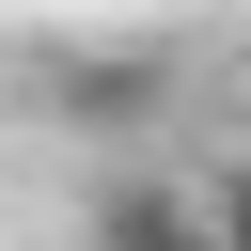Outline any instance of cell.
<instances>
[{"label":"cell","instance_id":"obj_2","mask_svg":"<svg viewBox=\"0 0 251 251\" xmlns=\"http://www.w3.org/2000/svg\"><path fill=\"white\" fill-rule=\"evenodd\" d=\"M220 235H235V251H251V157H235V173H220Z\"/></svg>","mask_w":251,"mask_h":251},{"label":"cell","instance_id":"obj_3","mask_svg":"<svg viewBox=\"0 0 251 251\" xmlns=\"http://www.w3.org/2000/svg\"><path fill=\"white\" fill-rule=\"evenodd\" d=\"M188 251H235V235H220V204H204V235H188Z\"/></svg>","mask_w":251,"mask_h":251},{"label":"cell","instance_id":"obj_1","mask_svg":"<svg viewBox=\"0 0 251 251\" xmlns=\"http://www.w3.org/2000/svg\"><path fill=\"white\" fill-rule=\"evenodd\" d=\"M188 235H204L188 188H110V204H94V251H188Z\"/></svg>","mask_w":251,"mask_h":251}]
</instances>
